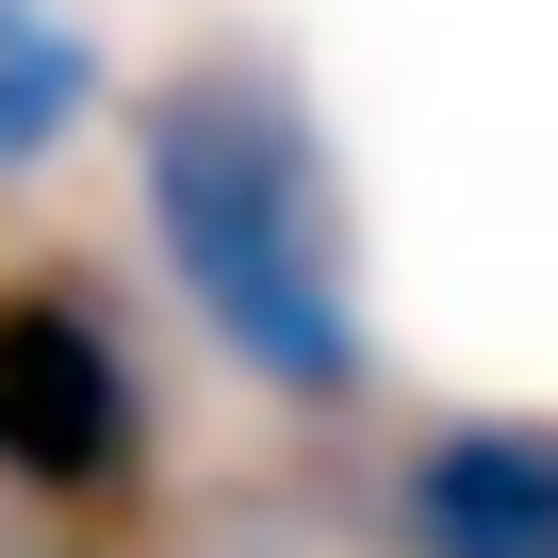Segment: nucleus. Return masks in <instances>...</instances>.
Listing matches in <instances>:
<instances>
[{
    "instance_id": "obj_1",
    "label": "nucleus",
    "mask_w": 558,
    "mask_h": 558,
    "mask_svg": "<svg viewBox=\"0 0 558 558\" xmlns=\"http://www.w3.org/2000/svg\"><path fill=\"white\" fill-rule=\"evenodd\" d=\"M132 214H148L165 296L197 313V345L246 395H279V411H362L378 395L345 165H329L313 83L263 34H197L132 83Z\"/></svg>"
},
{
    "instance_id": "obj_2",
    "label": "nucleus",
    "mask_w": 558,
    "mask_h": 558,
    "mask_svg": "<svg viewBox=\"0 0 558 558\" xmlns=\"http://www.w3.org/2000/svg\"><path fill=\"white\" fill-rule=\"evenodd\" d=\"M148 476H165L148 345L99 313V279L0 263V493H34V509H132Z\"/></svg>"
},
{
    "instance_id": "obj_3",
    "label": "nucleus",
    "mask_w": 558,
    "mask_h": 558,
    "mask_svg": "<svg viewBox=\"0 0 558 558\" xmlns=\"http://www.w3.org/2000/svg\"><path fill=\"white\" fill-rule=\"evenodd\" d=\"M395 558H558V427L460 411L395 460Z\"/></svg>"
},
{
    "instance_id": "obj_4",
    "label": "nucleus",
    "mask_w": 558,
    "mask_h": 558,
    "mask_svg": "<svg viewBox=\"0 0 558 558\" xmlns=\"http://www.w3.org/2000/svg\"><path fill=\"white\" fill-rule=\"evenodd\" d=\"M99 99H116V66H99V34H83V17H50V0H34V17L0 34V181H34V165H66Z\"/></svg>"
},
{
    "instance_id": "obj_5",
    "label": "nucleus",
    "mask_w": 558,
    "mask_h": 558,
    "mask_svg": "<svg viewBox=\"0 0 558 558\" xmlns=\"http://www.w3.org/2000/svg\"><path fill=\"white\" fill-rule=\"evenodd\" d=\"M17 17H34V0H0V34H17Z\"/></svg>"
}]
</instances>
